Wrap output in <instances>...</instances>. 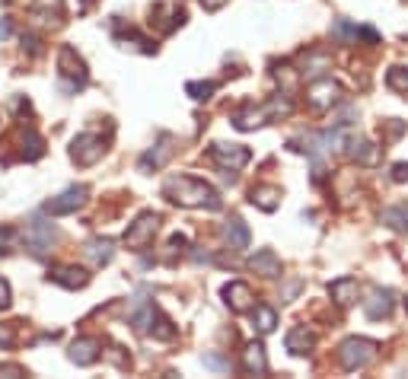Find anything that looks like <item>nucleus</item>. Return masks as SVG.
<instances>
[{
    "label": "nucleus",
    "mask_w": 408,
    "mask_h": 379,
    "mask_svg": "<svg viewBox=\"0 0 408 379\" xmlns=\"http://www.w3.org/2000/svg\"><path fill=\"white\" fill-rule=\"evenodd\" d=\"M163 194L178 207H208V211H220L223 201L214 185L195 175H169L163 182Z\"/></svg>",
    "instance_id": "1"
},
{
    "label": "nucleus",
    "mask_w": 408,
    "mask_h": 379,
    "mask_svg": "<svg viewBox=\"0 0 408 379\" xmlns=\"http://www.w3.org/2000/svg\"><path fill=\"white\" fill-rule=\"evenodd\" d=\"M357 35H361V39H367L370 45H380V35H376V29H370V26L357 29Z\"/></svg>",
    "instance_id": "41"
},
{
    "label": "nucleus",
    "mask_w": 408,
    "mask_h": 379,
    "mask_svg": "<svg viewBox=\"0 0 408 379\" xmlns=\"http://www.w3.org/2000/svg\"><path fill=\"white\" fill-rule=\"evenodd\" d=\"M392 306H395V293L386 287H376L373 293H370V300H363V313H367V319H373V322L389 319Z\"/></svg>",
    "instance_id": "13"
},
{
    "label": "nucleus",
    "mask_w": 408,
    "mask_h": 379,
    "mask_svg": "<svg viewBox=\"0 0 408 379\" xmlns=\"http://www.w3.org/2000/svg\"><path fill=\"white\" fill-rule=\"evenodd\" d=\"M249 268H252L259 277L274 281V277H280V258L274 255L271 249H261V252H255V255L249 258Z\"/></svg>",
    "instance_id": "19"
},
{
    "label": "nucleus",
    "mask_w": 408,
    "mask_h": 379,
    "mask_svg": "<svg viewBox=\"0 0 408 379\" xmlns=\"http://www.w3.org/2000/svg\"><path fill=\"white\" fill-rule=\"evenodd\" d=\"M382 128H386V134L392 137V141L405 134V122H399V118H389V122H382Z\"/></svg>",
    "instance_id": "36"
},
{
    "label": "nucleus",
    "mask_w": 408,
    "mask_h": 379,
    "mask_svg": "<svg viewBox=\"0 0 408 379\" xmlns=\"http://www.w3.org/2000/svg\"><path fill=\"white\" fill-rule=\"evenodd\" d=\"M242 370H246L249 376H265V373H268V357H265V347H261L259 341H252V344H246V351H242Z\"/></svg>",
    "instance_id": "21"
},
{
    "label": "nucleus",
    "mask_w": 408,
    "mask_h": 379,
    "mask_svg": "<svg viewBox=\"0 0 408 379\" xmlns=\"http://www.w3.org/2000/svg\"><path fill=\"white\" fill-rule=\"evenodd\" d=\"M57 74H61V80H70V83H64L67 90H80L86 83V64L70 45H64L57 52Z\"/></svg>",
    "instance_id": "6"
},
{
    "label": "nucleus",
    "mask_w": 408,
    "mask_h": 379,
    "mask_svg": "<svg viewBox=\"0 0 408 379\" xmlns=\"http://www.w3.org/2000/svg\"><path fill=\"white\" fill-rule=\"evenodd\" d=\"M185 245H188V239H185L182 233H176V236L169 239V255H176V252H185Z\"/></svg>",
    "instance_id": "40"
},
{
    "label": "nucleus",
    "mask_w": 408,
    "mask_h": 379,
    "mask_svg": "<svg viewBox=\"0 0 408 379\" xmlns=\"http://www.w3.org/2000/svg\"><path fill=\"white\" fill-rule=\"evenodd\" d=\"M55 243H57L55 226H51L45 217H32L29 226H26V249H29L35 258H45Z\"/></svg>",
    "instance_id": "4"
},
{
    "label": "nucleus",
    "mask_w": 408,
    "mask_h": 379,
    "mask_svg": "<svg viewBox=\"0 0 408 379\" xmlns=\"http://www.w3.org/2000/svg\"><path fill=\"white\" fill-rule=\"evenodd\" d=\"M10 303H13V293H10V284L0 277V309H10Z\"/></svg>",
    "instance_id": "39"
},
{
    "label": "nucleus",
    "mask_w": 408,
    "mask_h": 379,
    "mask_svg": "<svg viewBox=\"0 0 408 379\" xmlns=\"http://www.w3.org/2000/svg\"><path fill=\"white\" fill-rule=\"evenodd\" d=\"M284 344H287V351H290L293 357H303V354H310L312 347H316V332H312V328H306V325H297V328H290V332H287Z\"/></svg>",
    "instance_id": "17"
},
{
    "label": "nucleus",
    "mask_w": 408,
    "mask_h": 379,
    "mask_svg": "<svg viewBox=\"0 0 408 379\" xmlns=\"http://www.w3.org/2000/svg\"><path fill=\"white\" fill-rule=\"evenodd\" d=\"M19 42H23V52L32 54V58H38V54L45 52V48H42V39H38V35H32V33H23V39H19Z\"/></svg>",
    "instance_id": "34"
},
{
    "label": "nucleus",
    "mask_w": 408,
    "mask_h": 379,
    "mask_svg": "<svg viewBox=\"0 0 408 379\" xmlns=\"http://www.w3.org/2000/svg\"><path fill=\"white\" fill-rule=\"evenodd\" d=\"M198 4H201L204 10H210V13H214V10H220V7H227L230 0H198Z\"/></svg>",
    "instance_id": "43"
},
{
    "label": "nucleus",
    "mask_w": 408,
    "mask_h": 379,
    "mask_svg": "<svg viewBox=\"0 0 408 379\" xmlns=\"http://www.w3.org/2000/svg\"><path fill=\"white\" fill-rule=\"evenodd\" d=\"M386 86L392 93H399V96H408V67H392L386 74Z\"/></svg>",
    "instance_id": "31"
},
{
    "label": "nucleus",
    "mask_w": 408,
    "mask_h": 379,
    "mask_svg": "<svg viewBox=\"0 0 408 379\" xmlns=\"http://www.w3.org/2000/svg\"><path fill=\"white\" fill-rule=\"evenodd\" d=\"M223 239L230 243V249L246 252L249 243H252V233H249V226L242 223V217H230L227 223H223Z\"/></svg>",
    "instance_id": "18"
},
{
    "label": "nucleus",
    "mask_w": 408,
    "mask_h": 379,
    "mask_svg": "<svg viewBox=\"0 0 408 379\" xmlns=\"http://www.w3.org/2000/svg\"><path fill=\"white\" fill-rule=\"evenodd\" d=\"M10 33H13V20L10 16H0V42L10 39Z\"/></svg>",
    "instance_id": "42"
},
{
    "label": "nucleus",
    "mask_w": 408,
    "mask_h": 379,
    "mask_svg": "<svg viewBox=\"0 0 408 379\" xmlns=\"http://www.w3.org/2000/svg\"><path fill=\"white\" fill-rule=\"evenodd\" d=\"M382 223L395 233H408V204H395L382 211Z\"/></svg>",
    "instance_id": "27"
},
{
    "label": "nucleus",
    "mask_w": 408,
    "mask_h": 379,
    "mask_svg": "<svg viewBox=\"0 0 408 379\" xmlns=\"http://www.w3.org/2000/svg\"><path fill=\"white\" fill-rule=\"evenodd\" d=\"M48 281L61 284L67 290H83L89 284V271L86 268H76V264H55L48 271Z\"/></svg>",
    "instance_id": "12"
},
{
    "label": "nucleus",
    "mask_w": 408,
    "mask_h": 379,
    "mask_svg": "<svg viewBox=\"0 0 408 379\" xmlns=\"http://www.w3.org/2000/svg\"><path fill=\"white\" fill-rule=\"evenodd\" d=\"M0 4H4V7H6V4H10V0H0Z\"/></svg>",
    "instance_id": "45"
},
{
    "label": "nucleus",
    "mask_w": 408,
    "mask_h": 379,
    "mask_svg": "<svg viewBox=\"0 0 408 379\" xmlns=\"http://www.w3.org/2000/svg\"><path fill=\"white\" fill-rule=\"evenodd\" d=\"M172 144H176V141H172V134H159L157 147L147 150V153L140 156V163H137L140 173H157V169H163L166 160L172 156Z\"/></svg>",
    "instance_id": "11"
},
{
    "label": "nucleus",
    "mask_w": 408,
    "mask_h": 379,
    "mask_svg": "<svg viewBox=\"0 0 408 379\" xmlns=\"http://www.w3.org/2000/svg\"><path fill=\"white\" fill-rule=\"evenodd\" d=\"M217 83H210V80H191V83H185V93H188L195 103H208L210 96H214Z\"/></svg>",
    "instance_id": "30"
},
{
    "label": "nucleus",
    "mask_w": 408,
    "mask_h": 379,
    "mask_svg": "<svg viewBox=\"0 0 408 379\" xmlns=\"http://www.w3.org/2000/svg\"><path fill=\"white\" fill-rule=\"evenodd\" d=\"M45 156V137L38 134L35 128H26V134H23V160H42Z\"/></svg>",
    "instance_id": "26"
},
{
    "label": "nucleus",
    "mask_w": 408,
    "mask_h": 379,
    "mask_svg": "<svg viewBox=\"0 0 408 379\" xmlns=\"http://www.w3.org/2000/svg\"><path fill=\"white\" fill-rule=\"evenodd\" d=\"M83 252H86V258L96 264V268H102V264H108L115 258V243L112 239H89Z\"/></svg>",
    "instance_id": "24"
},
{
    "label": "nucleus",
    "mask_w": 408,
    "mask_h": 379,
    "mask_svg": "<svg viewBox=\"0 0 408 379\" xmlns=\"http://www.w3.org/2000/svg\"><path fill=\"white\" fill-rule=\"evenodd\" d=\"M249 201H252L259 211L271 214L280 207V188L278 185H255L252 192H249Z\"/></svg>",
    "instance_id": "22"
},
{
    "label": "nucleus",
    "mask_w": 408,
    "mask_h": 379,
    "mask_svg": "<svg viewBox=\"0 0 408 379\" xmlns=\"http://www.w3.org/2000/svg\"><path fill=\"white\" fill-rule=\"evenodd\" d=\"M376 351H380V344L370 338H344L341 344H338V366L348 373H357L367 363H373Z\"/></svg>",
    "instance_id": "2"
},
{
    "label": "nucleus",
    "mask_w": 408,
    "mask_h": 379,
    "mask_svg": "<svg viewBox=\"0 0 408 379\" xmlns=\"http://www.w3.org/2000/svg\"><path fill=\"white\" fill-rule=\"evenodd\" d=\"M265 122H271L268 118V112H265V105H249V109H242V112H236L233 115V128L236 131H255V128H261Z\"/></svg>",
    "instance_id": "23"
},
{
    "label": "nucleus",
    "mask_w": 408,
    "mask_h": 379,
    "mask_svg": "<svg viewBox=\"0 0 408 379\" xmlns=\"http://www.w3.org/2000/svg\"><path fill=\"white\" fill-rule=\"evenodd\" d=\"M106 153V141L96 134H76L74 144H70V160L76 166H96Z\"/></svg>",
    "instance_id": "7"
},
{
    "label": "nucleus",
    "mask_w": 408,
    "mask_h": 379,
    "mask_svg": "<svg viewBox=\"0 0 408 379\" xmlns=\"http://www.w3.org/2000/svg\"><path fill=\"white\" fill-rule=\"evenodd\" d=\"M153 313H157V309H153V303H150V290L140 287L137 296H134V306H131V325L137 328V332H147L153 322Z\"/></svg>",
    "instance_id": "15"
},
{
    "label": "nucleus",
    "mask_w": 408,
    "mask_h": 379,
    "mask_svg": "<svg viewBox=\"0 0 408 379\" xmlns=\"http://www.w3.org/2000/svg\"><path fill=\"white\" fill-rule=\"evenodd\" d=\"M357 293H361V284L354 281V277H338V281L329 284V296L338 303L341 309L354 306L357 303Z\"/></svg>",
    "instance_id": "16"
},
{
    "label": "nucleus",
    "mask_w": 408,
    "mask_h": 379,
    "mask_svg": "<svg viewBox=\"0 0 408 379\" xmlns=\"http://www.w3.org/2000/svg\"><path fill=\"white\" fill-rule=\"evenodd\" d=\"M150 332H153V338H157V341H172V338H176V325H172V319H169V315H163L159 309L153 313Z\"/></svg>",
    "instance_id": "28"
},
{
    "label": "nucleus",
    "mask_w": 408,
    "mask_h": 379,
    "mask_svg": "<svg viewBox=\"0 0 408 379\" xmlns=\"http://www.w3.org/2000/svg\"><path fill=\"white\" fill-rule=\"evenodd\" d=\"M157 230H159V214L144 211V214H140V217L125 230V245H128L131 252L147 249V245L153 243V236H157Z\"/></svg>",
    "instance_id": "5"
},
{
    "label": "nucleus",
    "mask_w": 408,
    "mask_h": 379,
    "mask_svg": "<svg viewBox=\"0 0 408 379\" xmlns=\"http://www.w3.org/2000/svg\"><path fill=\"white\" fill-rule=\"evenodd\" d=\"M204 366L217 370V373H230V360L223 357V354H204Z\"/></svg>",
    "instance_id": "35"
},
{
    "label": "nucleus",
    "mask_w": 408,
    "mask_h": 379,
    "mask_svg": "<svg viewBox=\"0 0 408 379\" xmlns=\"http://www.w3.org/2000/svg\"><path fill=\"white\" fill-rule=\"evenodd\" d=\"M16 344V325H0V347Z\"/></svg>",
    "instance_id": "37"
},
{
    "label": "nucleus",
    "mask_w": 408,
    "mask_h": 379,
    "mask_svg": "<svg viewBox=\"0 0 408 379\" xmlns=\"http://www.w3.org/2000/svg\"><path fill=\"white\" fill-rule=\"evenodd\" d=\"M67 357L74 360L76 366H93L96 360L102 357V341L99 338H76L74 344H70Z\"/></svg>",
    "instance_id": "14"
},
{
    "label": "nucleus",
    "mask_w": 408,
    "mask_h": 379,
    "mask_svg": "<svg viewBox=\"0 0 408 379\" xmlns=\"http://www.w3.org/2000/svg\"><path fill=\"white\" fill-rule=\"evenodd\" d=\"M89 198V188L86 185H70L64 188L57 198H51L48 204H45V211L51 214V217H67V214H76L83 204H86Z\"/></svg>",
    "instance_id": "8"
},
{
    "label": "nucleus",
    "mask_w": 408,
    "mask_h": 379,
    "mask_svg": "<svg viewBox=\"0 0 408 379\" xmlns=\"http://www.w3.org/2000/svg\"><path fill=\"white\" fill-rule=\"evenodd\" d=\"M16 243H19V230H16V226H10V223L0 226V255H10V252L16 249Z\"/></svg>",
    "instance_id": "32"
},
{
    "label": "nucleus",
    "mask_w": 408,
    "mask_h": 379,
    "mask_svg": "<svg viewBox=\"0 0 408 379\" xmlns=\"http://www.w3.org/2000/svg\"><path fill=\"white\" fill-rule=\"evenodd\" d=\"M208 156L217 163V166L230 169V173H233V169H242L249 160H252L249 147H242V144H210Z\"/></svg>",
    "instance_id": "9"
},
{
    "label": "nucleus",
    "mask_w": 408,
    "mask_h": 379,
    "mask_svg": "<svg viewBox=\"0 0 408 379\" xmlns=\"http://www.w3.org/2000/svg\"><path fill=\"white\" fill-rule=\"evenodd\" d=\"M405 313H408V300H405Z\"/></svg>",
    "instance_id": "46"
},
{
    "label": "nucleus",
    "mask_w": 408,
    "mask_h": 379,
    "mask_svg": "<svg viewBox=\"0 0 408 379\" xmlns=\"http://www.w3.org/2000/svg\"><path fill=\"white\" fill-rule=\"evenodd\" d=\"M329 64H332V58L325 52H310L303 58V64H300V67H303L300 74H303V77H310V80H319V77H325Z\"/></svg>",
    "instance_id": "25"
},
{
    "label": "nucleus",
    "mask_w": 408,
    "mask_h": 379,
    "mask_svg": "<svg viewBox=\"0 0 408 379\" xmlns=\"http://www.w3.org/2000/svg\"><path fill=\"white\" fill-rule=\"evenodd\" d=\"M332 35L341 42H357V26L351 20H335L332 23Z\"/></svg>",
    "instance_id": "33"
},
{
    "label": "nucleus",
    "mask_w": 408,
    "mask_h": 379,
    "mask_svg": "<svg viewBox=\"0 0 408 379\" xmlns=\"http://www.w3.org/2000/svg\"><path fill=\"white\" fill-rule=\"evenodd\" d=\"M0 376H26V370L16 363H10V366H0Z\"/></svg>",
    "instance_id": "44"
},
{
    "label": "nucleus",
    "mask_w": 408,
    "mask_h": 379,
    "mask_svg": "<svg viewBox=\"0 0 408 379\" xmlns=\"http://www.w3.org/2000/svg\"><path fill=\"white\" fill-rule=\"evenodd\" d=\"M274 325H278V313L271 306H255V328H259V334H271Z\"/></svg>",
    "instance_id": "29"
},
{
    "label": "nucleus",
    "mask_w": 408,
    "mask_h": 379,
    "mask_svg": "<svg viewBox=\"0 0 408 379\" xmlns=\"http://www.w3.org/2000/svg\"><path fill=\"white\" fill-rule=\"evenodd\" d=\"M341 99H344V86L332 77L312 80L310 90H306V105H310V112H316V115L332 112L335 105H341Z\"/></svg>",
    "instance_id": "3"
},
{
    "label": "nucleus",
    "mask_w": 408,
    "mask_h": 379,
    "mask_svg": "<svg viewBox=\"0 0 408 379\" xmlns=\"http://www.w3.org/2000/svg\"><path fill=\"white\" fill-rule=\"evenodd\" d=\"M223 300H227V306L233 309V313H252L255 309V293H252V287L249 284H242V281H230L227 287H223Z\"/></svg>",
    "instance_id": "10"
},
{
    "label": "nucleus",
    "mask_w": 408,
    "mask_h": 379,
    "mask_svg": "<svg viewBox=\"0 0 408 379\" xmlns=\"http://www.w3.org/2000/svg\"><path fill=\"white\" fill-rule=\"evenodd\" d=\"M389 179L399 182V185H402V182H408V163H395L392 173H389Z\"/></svg>",
    "instance_id": "38"
},
{
    "label": "nucleus",
    "mask_w": 408,
    "mask_h": 379,
    "mask_svg": "<svg viewBox=\"0 0 408 379\" xmlns=\"http://www.w3.org/2000/svg\"><path fill=\"white\" fill-rule=\"evenodd\" d=\"M348 153H351V160H354L357 166H376L380 156H382V147H376L373 141H361V137H354L351 147H348Z\"/></svg>",
    "instance_id": "20"
}]
</instances>
